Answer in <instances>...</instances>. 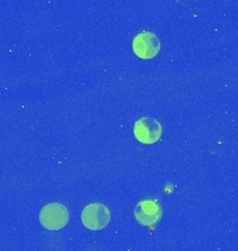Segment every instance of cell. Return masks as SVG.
Returning <instances> with one entry per match:
<instances>
[{
    "instance_id": "6da1fadb",
    "label": "cell",
    "mask_w": 238,
    "mask_h": 251,
    "mask_svg": "<svg viewBox=\"0 0 238 251\" xmlns=\"http://www.w3.org/2000/svg\"><path fill=\"white\" fill-rule=\"evenodd\" d=\"M69 209L63 204L52 202L45 205L39 212V222L48 230H60L69 224Z\"/></svg>"
},
{
    "instance_id": "7a4b0ae2",
    "label": "cell",
    "mask_w": 238,
    "mask_h": 251,
    "mask_svg": "<svg viewBox=\"0 0 238 251\" xmlns=\"http://www.w3.org/2000/svg\"><path fill=\"white\" fill-rule=\"evenodd\" d=\"M81 222L89 230H102L110 222V211L100 202L88 204L81 212Z\"/></svg>"
},
{
    "instance_id": "3957f363",
    "label": "cell",
    "mask_w": 238,
    "mask_h": 251,
    "mask_svg": "<svg viewBox=\"0 0 238 251\" xmlns=\"http://www.w3.org/2000/svg\"><path fill=\"white\" fill-rule=\"evenodd\" d=\"M132 50L140 59L149 60L160 52V41L153 32L142 31L132 39Z\"/></svg>"
},
{
    "instance_id": "277c9868",
    "label": "cell",
    "mask_w": 238,
    "mask_h": 251,
    "mask_svg": "<svg viewBox=\"0 0 238 251\" xmlns=\"http://www.w3.org/2000/svg\"><path fill=\"white\" fill-rule=\"evenodd\" d=\"M162 133V125L153 117H141L134 123V135L141 144L158 143Z\"/></svg>"
},
{
    "instance_id": "5b68a950",
    "label": "cell",
    "mask_w": 238,
    "mask_h": 251,
    "mask_svg": "<svg viewBox=\"0 0 238 251\" xmlns=\"http://www.w3.org/2000/svg\"><path fill=\"white\" fill-rule=\"evenodd\" d=\"M134 215L135 219L143 226H153L160 221L163 209L155 200H142L135 206Z\"/></svg>"
}]
</instances>
